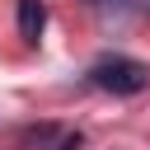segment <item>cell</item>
I'll list each match as a JSON object with an SVG mask.
<instances>
[{
  "mask_svg": "<svg viewBox=\"0 0 150 150\" xmlns=\"http://www.w3.org/2000/svg\"><path fill=\"white\" fill-rule=\"evenodd\" d=\"M89 84H98L108 94H141L150 84V66L131 61V56H103L89 66Z\"/></svg>",
  "mask_w": 150,
  "mask_h": 150,
  "instance_id": "6da1fadb",
  "label": "cell"
},
{
  "mask_svg": "<svg viewBox=\"0 0 150 150\" xmlns=\"http://www.w3.org/2000/svg\"><path fill=\"white\" fill-rule=\"evenodd\" d=\"M42 23H47V9H42V0H19V38H23V42H38Z\"/></svg>",
  "mask_w": 150,
  "mask_h": 150,
  "instance_id": "7a4b0ae2",
  "label": "cell"
},
{
  "mask_svg": "<svg viewBox=\"0 0 150 150\" xmlns=\"http://www.w3.org/2000/svg\"><path fill=\"white\" fill-rule=\"evenodd\" d=\"M56 150H80V136H75V131H70V136H61V145H56Z\"/></svg>",
  "mask_w": 150,
  "mask_h": 150,
  "instance_id": "3957f363",
  "label": "cell"
}]
</instances>
